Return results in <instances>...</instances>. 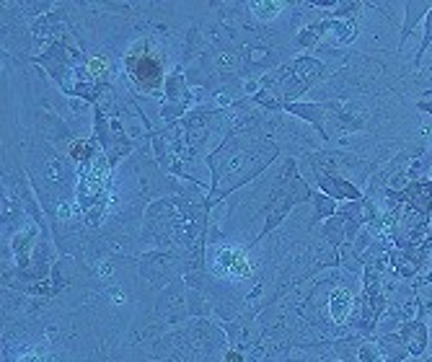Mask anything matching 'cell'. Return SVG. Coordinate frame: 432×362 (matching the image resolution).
I'll return each mask as SVG.
<instances>
[{
  "instance_id": "7a4b0ae2",
  "label": "cell",
  "mask_w": 432,
  "mask_h": 362,
  "mask_svg": "<svg viewBox=\"0 0 432 362\" xmlns=\"http://www.w3.org/2000/svg\"><path fill=\"white\" fill-rule=\"evenodd\" d=\"M313 171H316V181H319V186L324 189V192L331 197V200H350V202H362V194L357 192V186H352L350 181H344V179H334L329 176V174H324L321 169H316L313 166Z\"/></svg>"
},
{
  "instance_id": "8992f818",
  "label": "cell",
  "mask_w": 432,
  "mask_h": 362,
  "mask_svg": "<svg viewBox=\"0 0 432 362\" xmlns=\"http://www.w3.org/2000/svg\"><path fill=\"white\" fill-rule=\"evenodd\" d=\"M285 112L296 114L300 119L311 122L319 129V135L326 140V129H324V117H326V106L324 104H285Z\"/></svg>"
},
{
  "instance_id": "ba28073f",
  "label": "cell",
  "mask_w": 432,
  "mask_h": 362,
  "mask_svg": "<svg viewBox=\"0 0 432 362\" xmlns=\"http://www.w3.org/2000/svg\"><path fill=\"white\" fill-rule=\"evenodd\" d=\"M352 313V295L347 290H336L331 292V316L336 323L347 321V316Z\"/></svg>"
},
{
  "instance_id": "30bf717a",
  "label": "cell",
  "mask_w": 432,
  "mask_h": 362,
  "mask_svg": "<svg viewBox=\"0 0 432 362\" xmlns=\"http://www.w3.org/2000/svg\"><path fill=\"white\" fill-rule=\"evenodd\" d=\"M313 200H316V220H324V217L334 215L336 212V205L329 194H316Z\"/></svg>"
},
{
  "instance_id": "6da1fadb",
  "label": "cell",
  "mask_w": 432,
  "mask_h": 362,
  "mask_svg": "<svg viewBox=\"0 0 432 362\" xmlns=\"http://www.w3.org/2000/svg\"><path fill=\"white\" fill-rule=\"evenodd\" d=\"M127 72L132 75V81L140 91H158L160 81H163V67L160 60L151 52H145V41H140L125 60Z\"/></svg>"
},
{
  "instance_id": "277c9868",
  "label": "cell",
  "mask_w": 432,
  "mask_h": 362,
  "mask_svg": "<svg viewBox=\"0 0 432 362\" xmlns=\"http://www.w3.org/2000/svg\"><path fill=\"white\" fill-rule=\"evenodd\" d=\"M432 3H404V24H401V34H399V52L404 49V44H407V39L412 37V32H414V26L419 24V21H424V16L430 13Z\"/></svg>"
},
{
  "instance_id": "5b68a950",
  "label": "cell",
  "mask_w": 432,
  "mask_h": 362,
  "mask_svg": "<svg viewBox=\"0 0 432 362\" xmlns=\"http://www.w3.org/2000/svg\"><path fill=\"white\" fill-rule=\"evenodd\" d=\"M404 200L412 202V207L424 217L432 209V181H414V184H409L404 189Z\"/></svg>"
},
{
  "instance_id": "8fae6325",
  "label": "cell",
  "mask_w": 432,
  "mask_h": 362,
  "mask_svg": "<svg viewBox=\"0 0 432 362\" xmlns=\"http://www.w3.org/2000/svg\"><path fill=\"white\" fill-rule=\"evenodd\" d=\"M357 357H360V362H386L383 352H381V347L370 344V342H365V344L357 347Z\"/></svg>"
},
{
  "instance_id": "4fadbf2b",
  "label": "cell",
  "mask_w": 432,
  "mask_h": 362,
  "mask_svg": "<svg viewBox=\"0 0 432 362\" xmlns=\"http://www.w3.org/2000/svg\"><path fill=\"white\" fill-rule=\"evenodd\" d=\"M424 282H432V272H430V274H427V277H424Z\"/></svg>"
},
{
  "instance_id": "52a82bcc",
  "label": "cell",
  "mask_w": 432,
  "mask_h": 362,
  "mask_svg": "<svg viewBox=\"0 0 432 362\" xmlns=\"http://www.w3.org/2000/svg\"><path fill=\"white\" fill-rule=\"evenodd\" d=\"M378 347H381V352H383L386 362H401L409 354L407 344L401 342L399 334H386V337L378 342Z\"/></svg>"
},
{
  "instance_id": "9c48e42d",
  "label": "cell",
  "mask_w": 432,
  "mask_h": 362,
  "mask_svg": "<svg viewBox=\"0 0 432 362\" xmlns=\"http://www.w3.org/2000/svg\"><path fill=\"white\" fill-rule=\"evenodd\" d=\"M432 44V8L430 13L424 16V34H422V44L417 47V55H414V67H419V63L424 60V52H427V47Z\"/></svg>"
},
{
  "instance_id": "7c38bea8",
  "label": "cell",
  "mask_w": 432,
  "mask_h": 362,
  "mask_svg": "<svg viewBox=\"0 0 432 362\" xmlns=\"http://www.w3.org/2000/svg\"><path fill=\"white\" fill-rule=\"evenodd\" d=\"M225 362H243V354H241V352H228V354H225Z\"/></svg>"
},
{
  "instance_id": "3957f363",
  "label": "cell",
  "mask_w": 432,
  "mask_h": 362,
  "mask_svg": "<svg viewBox=\"0 0 432 362\" xmlns=\"http://www.w3.org/2000/svg\"><path fill=\"white\" fill-rule=\"evenodd\" d=\"M401 342L407 344L409 354H422L430 344V331H427V323L422 318H417V321H409L401 326L399 331Z\"/></svg>"
}]
</instances>
